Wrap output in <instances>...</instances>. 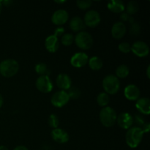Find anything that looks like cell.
<instances>
[{
	"mask_svg": "<svg viewBox=\"0 0 150 150\" xmlns=\"http://www.w3.org/2000/svg\"><path fill=\"white\" fill-rule=\"evenodd\" d=\"M89 66L92 70H100L103 66V62L100 57H92L90 59H89Z\"/></svg>",
	"mask_w": 150,
	"mask_h": 150,
	"instance_id": "obj_21",
	"label": "cell"
},
{
	"mask_svg": "<svg viewBox=\"0 0 150 150\" xmlns=\"http://www.w3.org/2000/svg\"><path fill=\"white\" fill-rule=\"evenodd\" d=\"M35 71L38 73V75H40V76H49V74L51 73L49 69H48V66L46 65V64L43 62H40L38 64H37L35 65Z\"/></svg>",
	"mask_w": 150,
	"mask_h": 150,
	"instance_id": "obj_23",
	"label": "cell"
},
{
	"mask_svg": "<svg viewBox=\"0 0 150 150\" xmlns=\"http://www.w3.org/2000/svg\"><path fill=\"white\" fill-rule=\"evenodd\" d=\"M100 15L98 11L95 10H91L86 12L83 18L85 26L89 27H95L100 23Z\"/></svg>",
	"mask_w": 150,
	"mask_h": 150,
	"instance_id": "obj_8",
	"label": "cell"
},
{
	"mask_svg": "<svg viewBox=\"0 0 150 150\" xmlns=\"http://www.w3.org/2000/svg\"><path fill=\"white\" fill-rule=\"evenodd\" d=\"M45 46L49 52L55 53L59 49V47L58 38L54 36V35H49L45 39Z\"/></svg>",
	"mask_w": 150,
	"mask_h": 150,
	"instance_id": "obj_18",
	"label": "cell"
},
{
	"mask_svg": "<svg viewBox=\"0 0 150 150\" xmlns=\"http://www.w3.org/2000/svg\"><path fill=\"white\" fill-rule=\"evenodd\" d=\"M85 24L83 20L79 16H75L70 20V27L73 32H80L84 29Z\"/></svg>",
	"mask_w": 150,
	"mask_h": 150,
	"instance_id": "obj_19",
	"label": "cell"
},
{
	"mask_svg": "<svg viewBox=\"0 0 150 150\" xmlns=\"http://www.w3.org/2000/svg\"><path fill=\"white\" fill-rule=\"evenodd\" d=\"M76 4L81 10H87L92 6V1L90 0H79L76 1Z\"/></svg>",
	"mask_w": 150,
	"mask_h": 150,
	"instance_id": "obj_29",
	"label": "cell"
},
{
	"mask_svg": "<svg viewBox=\"0 0 150 150\" xmlns=\"http://www.w3.org/2000/svg\"><path fill=\"white\" fill-rule=\"evenodd\" d=\"M13 150H29L25 146H18Z\"/></svg>",
	"mask_w": 150,
	"mask_h": 150,
	"instance_id": "obj_36",
	"label": "cell"
},
{
	"mask_svg": "<svg viewBox=\"0 0 150 150\" xmlns=\"http://www.w3.org/2000/svg\"><path fill=\"white\" fill-rule=\"evenodd\" d=\"M103 87L108 95H115L120 90V79L115 75H108L103 80Z\"/></svg>",
	"mask_w": 150,
	"mask_h": 150,
	"instance_id": "obj_4",
	"label": "cell"
},
{
	"mask_svg": "<svg viewBox=\"0 0 150 150\" xmlns=\"http://www.w3.org/2000/svg\"><path fill=\"white\" fill-rule=\"evenodd\" d=\"M110 102V97L105 92H100L97 97V103L101 107H106Z\"/></svg>",
	"mask_w": 150,
	"mask_h": 150,
	"instance_id": "obj_24",
	"label": "cell"
},
{
	"mask_svg": "<svg viewBox=\"0 0 150 150\" xmlns=\"http://www.w3.org/2000/svg\"><path fill=\"white\" fill-rule=\"evenodd\" d=\"M120 18H121V20L123 21H130V23H131L132 22L134 21L133 18H131V16L129 14H127L126 12H123V13H121Z\"/></svg>",
	"mask_w": 150,
	"mask_h": 150,
	"instance_id": "obj_32",
	"label": "cell"
},
{
	"mask_svg": "<svg viewBox=\"0 0 150 150\" xmlns=\"http://www.w3.org/2000/svg\"><path fill=\"white\" fill-rule=\"evenodd\" d=\"M57 85L61 90H68L72 86V80L70 76L65 73H60L56 79Z\"/></svg>",
	"mask_w": 150,
	"mask_h": 150,
	"instance_id": "obj_14",
	"label": "cell"
},
{
	"mask_svg": "<svg viewBox=\"0 0 150 150\" xmlns=\"http://www.w3.org/2000/svg\"><path fill=\"white\" fill-rule=\"evenodd\" d=\"M136 107L142 114L149 115L150 114V100L148 98H139L136 100Z\"/></svg>",
	"mask_w": 150,
	"mask_h": 150,
	"instance_id": "obj_17",
	"label": "cell"
},
{
	"mask_svg": "<svg viewBox=\"0 0 150 150\" xmlns=\"http://www.w3.org/2000/svg\"><path fill=\"white\" fill-rule=\"evenodd\" d=\"M54 2L57 3V4H63V3L66 2V1L63 0V1H54Z\"/></svg>",
	"mask_w": 150,
	"mask_h": 150,
	"instance_id": "obj_41",
	"label": "cell"
},
{
	"mask_svg": "<svg viewBox=\"0 0 150 150\" xmlns=\"http://www.w3.org/2000/svg\"><path fill=\"white\" fill-rule=\"evenodd\" d=\"M131 51L139 57H145L149 54V45L143 41H136L131 45Z\"/></svg>",
	"mask_w": 150,
	"mask_h": 150,
	"instance_id": "obj_9",
	"label": "cell"
},
{
	"mask_svg": "<svg viewBox=\"0 0 150 150\" xmlns=\"http://www.w3.org/2000/svg\"><path fill=\"white\" fill-rule=\"evenodd\" d=\"M99 117L103 125L106 127H112L117 122V113L114 108L109 106L103 108L100 111Z\"/></svg>",
	"mask_w": 150,
	"mask_h": 150,
	"instance_id": "obj_3",
	"label": "cell"
},
{
	"mask_svg": "<svg viewBox=\"0 0 150 150\" xmlns=\"http://www.w3.org/2000/svg\"><path fill=\"white\" fill-rule=\"evenodd\" d=\"M19 64L14 59H6L0 62V74L5 78H11L18 73Z\"/></svg>",
	"mask_w": 150,
	"mask_h": 150,
	"instance_id": "obj_2",
	"label": "cell"
},
{
	"mask_svg": "<svg viewBox=\"0 0 150 150\" xmlns=\"http://www.w3.org/2000/svg\"><path fill=\"white\" fill-rule=\"evenodd\" d=\"M70 100V98L66 91L59 90L55 92L51 98V102L54 106L62 108Z\"/></svg>",
	"mask_w": 150,
	"mask_h": 150,
	"instance_id": "obj_7",
	"label": "cell"
},
{
	"mask_svg": "<svg viewBox=\"0 0 150 150\" xmlns=\"http://www.w3.org/2000/svg\"><path fill=\"white\" fill-rule=\"evenodd\" d=\"M135 120H136V122L137 123L138 125H139L143 126L144 125L145 122L142 116L138 115L137 114V115H136V117H135Z\"/></svg>",
	"mask_w": 150,
	"mask_h": 150,
	"instance_id": "obj_34",
	"label": "cell"
},
{
	"mask_svg": "<svg viewBox=\"0 0 150 150\" xmlns=\"http://www.w3.org/2000/svg\"><path fill=\"white\" fill-rule=\"evenodd\" d=\"M59 124V120L58 117L56 114H51L49 116V118H48V125H49L50 127L54 129L57 128Z\"/></svg>",
	"mask_w": 150,
	"mask_h": 150,
	"instance_id": "obj_28",
	"label": "cell"
},
{
	"mask_svg": "<svg viewBox=\"0 0 150 150\" xmlns=\"http://www.w3.org/2000/svg\"><path fill=\"white\" fill-rule=\"evenodd\" d=\"M139 4L136 1H130L127 3V7H126V13L130 16L134 15L139 11Z\"/></svg>",
	"mask_w": 150,
	"mask_h": 150,
	"instance_id": "obj_25",
	"label": "cell"
},
{
	"mask_svg": "<svg viewBox=\"0 0 150 150\" xmlns=\"http://www.w3.org/2000/svg\"><path fill=\"white\" fill-rule=\"evenodd\" d=\"M89 61V57L86 53L78 52L75 54L70 59V64L72 66L77 68L83 67L87 64Z\"/></svg>",
	"mask_w": 150,
	"mask_h": 150,
	"instance_id": "obj_11",
	"label": "cell"
},
{
	"mask_svg": "<svg viewBox=\"0 0 150 150\" xmlns=\"http://www.w3.org/2000/svg\"><path fill=\"white\" fill-rule=\"evenodd\" d=\"M129 73H130L129 67L125 64H121L118 66L116 70V76L118 79H125L128 76Z\"/></svg>",
	"mask_w": 150,
	"mask_h": 150,
	"instance_id": "obj_22",
	"label": "cell"
},
{
	"mask_svg": "<svg viewBox=\"0 0 150 150\" xmlns=\"http://www.w3.org/2000/svg\"><path fill=\"white\" fill-rule=\"evenodd\" d=\"M0 150H10V149L5 146H0Z\"/></svg>",
	"mask_w": 150,
	"mask_h": 150,
	"instance_id": "obj_40",
	"label": "cell"
},
{
	"mask_svg": "<svg viewBox=\"0 0 150 150\" xmlns=\"http://www.w3.org/2000/svg\"><path fill=\"white\" fill-rule=\"evenodd\" d=\"M51 135L52 139L59 144L67 143L69 139H70V136H69L68 133L65 130L59 128V127L54 129L51 131Z\"/></svg>",
	"mask_w": 150,
	"mask_h": 150,
	"instance_id": "obj_15",
	"label": "cell"
},
{
	"mask_svg": "<svg viewBox=\"0 0 150 150\" xmlns=\"http://www.w3.org/2000/svg\"><path fill=\"white\" fill-rule=\"evenodd\" d=\"M69 15L65 10L63 9H59L57 10L53 13L52 17H51V21L53 23L57 26H62L66 22L68 21Z\"/></svg>",
	"mask_w": 150,
	"mask_h": 150,
	"instance_id": "obj_12",
	"label": "cell"
},
{
	"mask_svg": "<svg viewBox=\"0 0 150 150\" xmlns=\"http://www.w3.org/2000/svg\"><path fill=\"white\" fill-rule=\"evenodd\" d=\"M69 95V98H72V99H78L79 97L81 96V91L79 88L76 87V86H71L70 89H68V92H67Z\"/></svg>",
	"mask_w": 150,
	"mask_h": 150,
	"instance_id": "obj_27",
	"label": "cell"
},
{
	"mask_svg": "<svg viewBox=\"0 0 150 150\" xmlns=\"http://www.w3.org/2000/svg\"><path fill=\"white\" fill-rule=\"evenodd\" d=\"M36 87L40 92L42 93H48L51 92L54 87L52 81L48 76H41L36 80Z\"/></svg>",
	"mask_w": 150,
	"mask_h": 150,
	"instance_id": "obj_6",
	"label": "cell"
},
{
	"mask_svg": "<svg viewBox=\"0 0 150 150\" xmlns=\"http://www.w3.org/2000/svg\"><path fill=\"white\" fill-rule=\"evenodd\" d=\"M3 103H4V100H3L2 95L0 94V108H1V106L3 105Z\"/></svg>",
	"mask_w": 150,
	"mask_h": 150,
	"instance_id": "obj_39",
	"label": "cell"
},
{
	"mask_svg": "<svg viewBox=\"0 0 150 150\" xmlns=\"http://www.w3.org/2000/svg\"><path fill=\"white\" fill-rule=\"evenodd\" d=\"M74 41L76 45L83 50L90 49L93 45V38L89 32L85 31L78 32L75 37Z\"/></svg>",
	"mask_w": 150,
	"mask_h": 150,
	"instance_id": "obj_5",
	"label": "cell"
},
{
	"mask_svg": "<svg viewBox=\"0 0 150 150\" xmlns=\"http://www.w3.org/2000/svg\"><path fill=\"white\" fill-rule=\"evenodd\" d=\"M117 124L121 128L128 130L133 125V122H134V118L130 114L125 112L117 116Z\"/></svg>",
	"mask_w": 150,
	"mask_h": 150,
	"instance_id": "obj_10",
	"label": "cell"
},
{
	"mask_svg": "<svg viewBox=\"0 0 150 150\" xmlns=\"http://www.w3.org/2000/svg\"><path fill=\"white\" fill-rule=\"evenodd\" d=\"M144 134L141 127H131L127 130L125 136L126 143L127 146L130 148H136L139 146L143 139Z\"/></svg>",
	"mask_w": 150,
	"mask_h": 150,
	"instance_id": "obj_1",
	"label": "cell"
},
{
	"mask_svg": "<svg viewBox=\"0 0 150 150\" xmlns=\"http://www.w3.org/2000/svg\"><path fill=\"white\" fill-rule=\"evenodd\" d=\"M73 41H74V36L70 33L64 34L61 38V42L62 43V45H65V46H69V45H72Z\"/></svg>",
	"mask_w": 150,
	"mask_h": 150,
	"instance_id": "obj_26",
	"label": "cell"
},
{
	"mask_svg": "<svg viewBox=\"0 0 150 150\" xmlns=\"http://www.w3.org/2000/svg\"><path fill=\"white\" fill-rule=\"evenodd\" d=\"M64 34V28L62 27V26H59L58 28H57V29L54 30V36L57 37V38H58V37H60V36H62V35H63Z\"/></svg>",
	"mask_w": 150,
	"mask_h": 150,
	"instance_id": "obj_33",
	"label": "cell"
},
{
	"mask_svg": "<svg viewBox=\"0 0 150 150\" xmlns=\"http://www.w3.org/2000/svg\"><path fill=\"white\" fill-rule=\"evenodd\" d=\"M150 65H148L147 68H146V76H147L148 79H149L150 78Z\"/></svg>",
	"mask_w": 150,
	"mask_h": 150,
	"instance_id": "obj_38",
	"label": "cell"
},
{
	"mask_svg": "<svg viewBox=\"0 0 150 150\" xmlns=\"http://www.w3.org/2000/svg\"><path fill=\"white\" fill-rule=\"evenodd\" d=\"M141 128L142 129L144 133H149L150 130V124L149 122L144 123V125L142 126V127H141Z\"/></svg>",
	"mask_w": 150,
	"mask_h": 150,
	"instance_id": "obj_35",
	"label": "cell"
},
{
	"mask_svg": "<svg viewBox=\"0 0 150 150\" xmlns=\"http://www.w3.org/2000/svg\"><path fill=\"white\" fill-rule=\"evenodd\" d=\"M108 10L114 13H122L125 10L124 2L121 0H114L111 1L107 4Z\"/></svg>",
	"mask_w": 150,
	"mask_h": 150,
	"instance_id": "obj_20",
	"label": "cell"
},
{
	"mask_svg": "<svg viewBox=\"0 0 150 150\" xmlns=\"http://www.w3.org/2000/svg\"><path fill=\"white\" fill-rule=\"evenodd\" d=\"M141 32V26L139 23L136 21H133L131 23V27H130V34L132 35H139Z\"/></svg>",
	"mask_w": 150,
	"mask_h": 150,
	"instance_id": "obj_30",
	"label": "cell"
},
{
	"mask_svg": "<svg viewBox=\"0 0 150 150\" xmlns=\"http://www.w3.org/2000/svg\"><path fill=\"white\" fill-rule=\"evenodd\" d=\"M13 2L12 1H1V3H2V4H4V5L5 6H9V4L10 5V4Z\"/></svg>",
	"mask_w": 150,
	"mask_h": 150,
	"instance_id": "obj_37",
	"label": "cell"
},
{
	"mask_svg": "<svg viewBox=\"0 0 150 150\" xmlns=\"http://www.w3.org/2000/svg\"><path fill=\"white\" fill-rule=\"evenodd\" d=\"M1 10H2V3H1V1H0V13H1Z\"/></svg>",
	"mask_w": 150,
	"mask_h": 150,
	"instance_id": "obj_42",
	"label": "cell"
},
{
	"mask_svg": "<svg viewBox=\"0 0 150 150\" xmlns=\"http://www.w3.org/2000/svg\"><path fill=\"white\" fill-rule=\"evenodd\" d=\"M127 29L123 22L118 21L113 25L111 28V35L116 39H121L125 35Z\"/></svg>",
	"mask_w": 150,
	"mask_h": 150,
	"instance_id": "obj_16",
	"label": "cell"
},
{
	"mask_svg": "<svg viewBox=\"0 0 150 150\" xmlns=\"http://www.w3.org/2000/svg\"><path fill=\"white\" fill-rule=\"evenodd\" d=\"M124 95L129 100H137L140 98L141 92L136 85L129 84L125 88Z\"/></svg>",
	"mask_w": 150,
	"mask_h": 150,
	"instance_id": "obj_13",
	"label": "cell"
},
{
	"mask_svg": "<svg viewBox=\"0 0 150 150\" xmlns=\"http://www.w3.org/2000/svg\"><path fill=\"white\" fill-rule=\"evenodd\" d=\"M118 48L122 53L124 54H128L131 51V45L128 42H122L119 45Z\"/></svg>",
	"mask_w": 150,
	"mask_h": 150,
	"instance_id": "obj_31",
	"label": "cell"
}]
</instances>
